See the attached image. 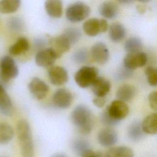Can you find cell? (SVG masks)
I'll use <instances>...</instances> for the list:
<instances>
[{"label": "cell", "mask_w": 157, "mask_h": 157, "mask_svg": "<svg viewBox=\"0 0 157 157\" xmlns=\"http://www.w3.org/2000/svg\"><path fill=\"white\" fill-rule=\"evenodd\" d=\"M71 121L82 134H90L94 125L93 116L90 109L85 105H78L72 110Z\"/></svg>", "instance_id": "cell-1"}, {"label": "cell", "mask_w": 157, "mask_h": 157, "mask_svg": "<svg viewBox=\"0 0 157 157\" xmlns=\"http://www.w3.org/2000/svg\"><path fill=\"white\" fill-rule=\"evenodd\" d=\"M17 132L22 157H34V148L32 132L26 120H20L17 123Z\"/></svg>", "instance_id": "cell-2"}, {"label": "cell", "mask_w": 157, "mask_h": 157, "mask_svg": "<svg viewBox=\"0 0 157 157\" xmlns=\"http://www.w3.org/2000/svg\"><path fill=\"white\" fill-rule=\"evenodd\" d=\"M90 12V7L85 3L79 1L68 6L66 10V17L69 21L77 23L86 18Z\"/></svg>", "instance_id": "cell-3"}, {"label": "cell", "mask_w": 157, "mask_h": 157, "mask_svg": "<svg viewBox=\"0 0 157 157\" xmlns=\"http://www.w3.org/2000/svg\"><path fill=\"white\" fill-rule=\"evenodd\" d=\"M98 77V70L96 67L85 66L77 71L74 79L80 87L86 88L91 86Z\"/></svg>", "instance_id": "cell-4"}, {"label": "cell", "mask_w": 157, "mask_h": 157, "mask_svg": "<svg viewBox=\"0 0 157 157\" xmlns=\"http://www.w3.org/2000/svg\"><path fill=\"white\" fill-rule=\"evenodd\" d=\"M18 74V69L15 61L9 56H4L0 63V82L7 83Z\"/></svg>", "instance_id": "cell-5"}, {"label": "cell", "mask_w": 157, "mask_h": 157, "mask_svg": "<svg viewBox=\"0 0 157 157\" xmlns=\"http://www.w3.org/2000/svg\"><path fill=\"white\" fill-rule=\"evenodd\" d=\"M83 29L89 36H96L108 29V23L104 19L90 18L86 20L83 25Z\"/></svg>", "instance_id": "cell-6"}, {"label": "cell", "mask_w": 157, "mask_h": 157, "mask_svg": "<svg viewBox=\"0 0 157 157\" xmlns=\"http://www.w3.org/2000/svg\"><path fill=\"white\" fill-rule=\"evenodd\" d=\"M109 115L118 121L124 119L129 113V110L128 105L120 100L113 101L106 108Z\"/></svg>", "instance_id": "cell-7"}, {"label": "cell", "mask_w": 157, "mask_h": 157, "mask_svg": "<svg viewBox=\"0 0 157 157\" xmlns=\"http://www.w3.org/2000/svg\"><path fill=\"white\" fill-rule=\"evenodd\" d=\"M147 55L145 53L139 52L128 53L124 58L123 66L126 68L134 71L137 67H140L146 64Z\"/></svg>", "instance_id": "cell-8"}, {"label": "cell", "mask_w": 157, "mask_h": 157, "mask_svg": "<svg viewBox=\"0 0 157 157\" xmlns=\"http://www.w3.org/2000/svg\"><path fill=\"white\" fill-rule=\"evenodd\" d=\"M58 58H59L58 55L52 48H45L37 52L35 56V61L37 66L46 67L51 66Z\"/></svg>", "instance_id": "cell-9"}, {"label": "cell", "mask_w": 157, "mask_h": 157, "mask_svg": "<svg viewBox=\"0 0 157 157\" xmlns=\"http://www.w3.org/2000/svg\"><path fill=\"white\" fill-rule=\"evenodd\" d=\"M28 89L35 98L41 100L47 96L49 91V86L40 78L34 77L28 84Z\"/></svg>", "instance_id": "cell-10"}, {"label": "cell", "mask_w": 157, "mask_h": 157, "mask_svg": "<svg viewBox=\"0 0 157 157\" xmlns=\"http://www.w3.org/2000/svg\"><path fill=\"white\" fill-rule=\"evenodd\" d=\"M73 96L71 92L66 88H59L53 94L52 100L53 104L58 108L65 109L72 104Z\"/></svg>", "instance_id": "cell-11"}, {"label": "cell", "mask_w": 157, "mask_h": 157, "mask_svg": "<svg viewBox=\"0 0 157 157\" xmlns=\"http://www.w3.org/2000/svg\"><path fill=\"white\" fill-rule=\"evenodd\" d=\"M91 55L96 63L104 64L109 59V51L103 42H98L91 47Z\"/></svg>", "instance_id": "cell-12"}, {"label": "cell", "mask_w": 157, "mask_h": 157, "mask_svg": "<svg viewBox=\"0 0 157 157\" xmlns=\"http://www.w3.org/2000/svg\"><path fill=\"white\" fill-rule=\"evenodd\" d=\"M48 76L50 82L56 86L62 85L68 80L67 71L59 66L50 67L48 70Z\"/></svg>", "instance_id": "cell-13"}, {"label": "cell", "mask_w": 157, "mask_h": 157, "mask_svg": "<svg viewBox=\"0 0 157 157\" xmlns=\"http://www.w3.org/2000/svg\"><path fill=\"white\" fill-rule=\"evenodd\" d=\"M97 139L102 146L110 147L117 142L118 135L115 129L110 127H106L99 131L97 136Z\"/></svg>", "instance_id": "cell-14"}, {"label": "cell", "mask_w": 157, "mask_h": 157, "mask_svg": "<svg viewBox=\"0 0 157 157\" xmlns=\"http://www.w3.org/2000/svg\"><path fill=\"white\" fill-rule=\"evenodd\" d=\"M49 44L50 45V47L56 52L59 57L63 53L67 52L71 45L69 40L63 34L50 39Z\"/></svg>", "instance_id": "cell-15"}, {"label": "cell", "mask_w": 157, "mask_h": 157, "mask_svg": "<svg viewBox=\"0 0 157 157\" xmlns=\"http://www.w3.org/2000/svg\"><path fill=\"white\" fill-rule=\"evenodd\" d=\"M91 90L97 97H105L110 91L111 85L106 78L98 76L91 85Z\"/></svg>", "instance_id": "cell-16"}, {"label": "cell", "mask_w": 157, "mask_h": 157, "mask_svg": "<svg viewBox=\"0 0 157 157\" xmlns=\"http://www.w3.org/2000/svg\"><path fill=\"white\" fill-rule=\"evenodd\" d=\"M0 112L6 116H10L13 112V105L4 85L0 82Z\"/></svg>", "instance_id": "cell-17"}, {"label": "cell", "mask_w": 157, "mask_h": 157, "mask_svg": "<svg viewBox=\"0 0 157 157\" xmlns=\"http://www.w3.org/2000/svg\"><path fill=\"white\" fill-rule=\"evenodd\" d=\"M99 13L108 19H113L118 14L119 8L117 4L113 1H105L99 7Z\"/></svg>", "instance_id": "cell-18"}, {"label": "cell", "mask_w": 157, "mask_h": 157, "mask_svg": "<svg viewBox=\"0 0 157 157\" xmlns=\"http://www.w3.org/2000/svg\"><path fill=\"white\" fill-rule=\"evenodd\" d=\"M109 34L112 41L120 42L123 40L126 36V29L121 23L115 22L110 25Z\"/></svg>", "instance_id": "cell-19"}, {"label": "cell", "mask_w": 157, "mask_h": 157, "mask_svg": "<svg viewBox=\"0 0 157 157\" xmlns=\"http://www.w3.org/2000/svg\"><path fill=\"white\" fill-rule=\"evenodd\" d=\"M45 8L48 15L58 18L63 15V4L61 1L48 0L45 2Z\"/></svg>", "instance_id": "cell-20"}, {"label": "cell", "mask_w": 157, "mask_h": 157, "mask_svg": "<svg viewBox=\"0 0 157 157\" xmlns=\"http://www.w3.org/2000/svg\"><path fill=\"white\" fill-rule=\"evenodd\" d=\"M136 88L129 84H124L118 88L116 92V97L118 100L123 102L131 100L136 94Z\"/></svg>", "instance_id": "cell-21"}, {"label": "cell", "mask_w": 157, "mask_h": 157, "mask_svg": "<svg viewBox=\"0 0 157 157\" xmlns=\"http://www.w3.org/2000/svg\"><path fill=\"white\" fill-rule=\"evenodd\" d=\"M29 47V44L28 39L21 37L18 38L17 41L9 47V52L12 55L18 56L28 51Z\"/></svg>", "instance_id": "cell-22"}, {"label": "cell", "mask_w": 157, "mask_h": 157, "mask_svg": "<svg viewBox=\"0 0 157 157\" xmlns=\"http://www.w3.org/2000/svg\"><path fill=\"white\" fill-rule=\"evenodd\" d=\"M142 129L144 133L155 134L157 132L156 113H151L146 117L141 123Z\"/></svg>", "instance_id": "cell-23"}, {"label": "cell", "mask_w": 157, "mask_h": 157, "mask_svg": "<svg viewBox=\"0 0 157 157\" xmlns=\"http://www.w3.org/2000/svg\"><path fill=\"white\" fill-rule=\"evenodd\" d=\"M144 134L141 123L139 121L132 122L128 128V138L133 142H137L142 139Z\"/></svg>", "instance_id": "cell-24"}, {"label": "cell", "mask_w": 157, "mask_h": 157, "mask_svg": "<svg viewBox=\"0 0 157 157\" xmlns=\"http://www.w3.org/2000/svg\"><path fill=\"white\" fill-rule=\"evenodd\" d=\"M107 157H134L131 148L126 146H118L110 148L105 153Z\"/></svg>", "instance_id": "cell-25"}, {"label": "cell", "mask_w": 157, "mask_h": 157, "mask_svg": "<svg viewBox=\"0 0 157 157\" xmlns=\"http://www.w3.org/2000/svg\"><path fill=\"white\" fill-rule=\"evenodd\" d=\"M20 4L21 1L19 0L0 1V12L2 13H13L20 7Z\"/></svg>", "instance_id": "cell-26"}, {"label": "cell", "mask_w": 157, "mask_h": 157, "mask_svg": "<svg viewBox=\"0 0 157 157\" xmlns=\"http://www.w3.org/2000/svg\"><path fill=\"white\" fill-rule=\"evenodd\" d=\"M72 148L74 153L80 156L91 150L90 143L83 139H75L72 144Z\"/></svg>", "instance_id": "cell-27"}, {"label": "cell", "mask_w": 157, "mask_h": 157, "mask_svg": "<svg viewBox=\"0 0 157 157\" xmlns=\"http://www.w3.org/2000/svg\"><path fill=\"white\" fill-rule=\"evenodd\" d=\"M142 48V42L137 37H131L128 39L124 43V50L128 53H136Z\"/></svg>", "instance_id": "cell-28"}, {"label": "cell", "mask_w": 157, "mask_h": 157, "mask_svg": "<svg viewBox=\"0 0 157 157\" xmlns=\"http://www.w3.org/2000/svg\"><path fill=\"white\" fill-rule=\"evenodd\" d=\"M14 132L12 126L6 123H0V144H7L13 137Z\"/></svg>", "instance_id": "cell-29"}, {"label": "cell", "mask_w": 157, "mask_h": 157, "mask_svg": "<svg viewBox=\"0 0 157 157\" xmlns=\"http://www.w3.org/2000/svg\"><path fill=\"white\" fill-rule=\"evenodd\" d=\"M63 35L69 40L71 45L75 44L80 39L81 32L79 29L74 27H70L66 29Z\"/></svg>", "instance_id": "cell-30"}, {"label": "cell", "mask_w": 157, "mask_h": 157, "mask_svg": "<svg viewBox=\"0 0 157 157\" xmlns=\"http://www.w3.org/2000/svg\"><path fill=\"white\" fill-rule=\"evenodd\" d=\"M72 58L77 64L85 63L88 59V52L85 48L78 49L73 53Z\"/></svg>", "instance_id": "cell-31"}, {"label": "cell", "mask_w": 157, "mask_h": 157, "mask_svg": "<svg viewBox=\"0 0 157 157\" xmlns=\"http://www.w3.org/2000/svg\"><path fill=\"white\" fill-rule=\"evenodd\" d=\"M145 74L147 77L148 83L152 86H156L157 85V71L153 66H148L145 70Z\"/></svg>", "instance_id": "cell-32"}, {"label": "cell", "mask_w": 157, "mask_h": 157, "mask_svg": "<svg viewBox=\"0 0 157 157\" xmlns=\"http://www.w3.org/2000/svg\"><path fill=\"white\" fill-rule=\"evenodd\" d=\"M7 25L9 28L14 32L21 31L24 27V23L22 20L17 17H13L9 19Z\"/></svg>", "instance_id": "cell-33"}, {"label": "cell", "mask_w": 157, "mask_h": 157, "mask_svg": "<svg viewBox=\"0 0 157 157\" xmlns=\"http://www.w3.org/2000/svg\"><path fill=\"white\" fill-rule=\"evenodd\" d=\"M101 120L102 124H104L105 126H107L109 127L113 126L115 125H117L120 121H118L117 120H115L113 119L108 113L107 110L105 109L101 115Z\"/></svg>", "instance_id": "cell-34"}, {"label": "cell", "mask_w": 157, "mask_h": 157, "mask_svg": "<svg viewBox=\"0 0 157 157\" xmlns=\"http://www.w3.org/2000/svg\"><path fill=\"white\" fill-rule=\"evenodd\" d=\"M133 74V71L129 69L124 66L121 67L116 74V78L118 80H124L129 78Z\"/></svg>", "instance_id": "cell-35"}, {"label": "cell", "mask_w": 157, "mask_h": 157, "mask_svg": "<svg viewBox=\"0 0 157 157\" xmlns=\"http://www.w3.org/2000/svg\"><path fill=\"white\" fill-rule=\"evenodd\" d=\"M156 92L153 91L148 96V102L151 109L156 110L157 102H156Z\"/></svg>", "instance_id": "cell-36"}, {"label": "cell", "mask_w": 157, "mask_h": 157, "mask_svg": "<svg viewBox=\"0 0 157 157\" xmlns=\"http://www.w3.org/2000/svg\"><path fill=\"white\" fill-rule=\"evenodd\" d=\"M47 44L46 39L43 37H39L36 39L34 41V46L36 49H38L39 51L45 48V45Z\"/></svg>", "instance_id": "cell-37"}, {"label": "cell", "mask_w": 157, "mask_h": 157, "mask_svg": "<svg viewBox=\"0 0 157 157\" xmlns=\"http://www.w3.org/2000/svg\"><path fill=\"white\" fill-rule=\"evenodd\" d=\"M93 102L96 107L102 108L106 102V98L105 97H96L93 100Z\"/></svg>", "instance_id": "cell-38"}, {"label": "cell", "mask_w": 157, "mask_h": 157, "mask_svg": "<svg viewBox=\"0 0 157 157\" xmlns=\"http://www.w3.org/2000/svg\"><path fill=\"white\" fill-rule=\"evenodd\" d=\"M80 157H98V151L90 150L82 155Z\"/></svg>", "instance_id": "cell-39"}, {"label": "cell", "mask_w": 157, "mask_h": 157, "mask_svg": "<svg viewBox=\"0 0 157 157\" xmlns=\"http://www.w3.org/2000/svg\"><path fill=\"white\" fill-rule=\"evenodd\" d=\"M51 157H67L65 154L61 153H56L53 154Z\"/></svg>", "instance_id": "cell-40"}, {"label": "cell", "mask_w": 157, "mask_h": 157, "mask_svg": "<svg viewBox=\"0 0 157 157\" xmlns=\"http://www.w3.org/2000/svg\"><path fill=\"white\" fill-rule=\"evenodd\" d=\"M98 157H107L105 153L102 151H98Z\"/></svg>", "instance_id": "cell-41"}, {"label": "cell", "mask_w": 157, "mask_h": 157, "mask_svg": "<svg viewBox=\"0 0 157 157\" xmlns=\"http://www.w3.org/2000/svg\"><path fill=\"white\" fill-rule=\"evenodd\" d=\"M119 2L121 3V4H129V3H131L132 1H118Z\"/></svg>", "instance_id": "cell-42"}, {"label": "cell", "mask_w": 157, "mask_h": 157, "mask_svg": "<svg viewBox=\"0 0 157 157\" xmlns=\"http://www.w3.org/2000/svg\"><path fill=\"white\" fill-rule=\"evenodd\" d=\"M0 157H5V156H0Z\"/></svg>", "instance_id": "cell-43"}]
</instances>
